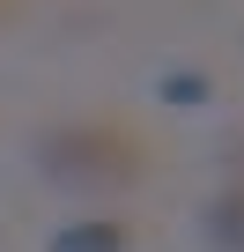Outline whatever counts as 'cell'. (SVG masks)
I'll use <instances>...</instances> for the list:
<instances>
[{"label":"cell","instance_id":"4","mask_svg":"<svg viewBox=\"0 0 244 252\" xmlns=\"http://www.w3.org/2000/svg\"><path fill=\"white\" fill-rule=\"evenodd\" d=\"M163 96H170V104H200L207 82H200V74H163Z\"/></svg>","mask_w":244,"mask_h":252},{"label":"cell","instance_id":"1","mask_svg":"<svg viewBox=\"0 0 244 252\" xmlns=\"http://www.w3.org/2000/svg\"><path fill=\"white\" fill-rule=\"evenodd\" d=\"M37 163H45V178H59V186H74V193H111V186H134V178L148 171L141 141L126 134V126H104V119L45 134V141H37Z\"/></svg>","mask_w":244,"mask_h":252},{"label":"cell","instance_id":"3","mask_svg":"<svg viewBox=\"0 0 244 252\" xmlns=\"http://www.w3.org/2000/svg\"><path fill=\"white\" fill-rule=\"evenodd\" d=\"M207 237H215L222 252H244V186H237V193H222V200L207 208Z\"/></svg>","mask_w":244,"mask_h":252},{"label":"cell","instance_id":"2","mask_svg":"<svg viewBox=\"0 0 244 252\" xmlns=\"http://www.w3.org/2000/svg\"><path fill=\"white\" fill-rule=\"evenodd\" d=\"M52 252H126V222H118V215H89V222L59 230Z\"/></svg>","mask_w":244,"mask_h":252}]
</instances>
